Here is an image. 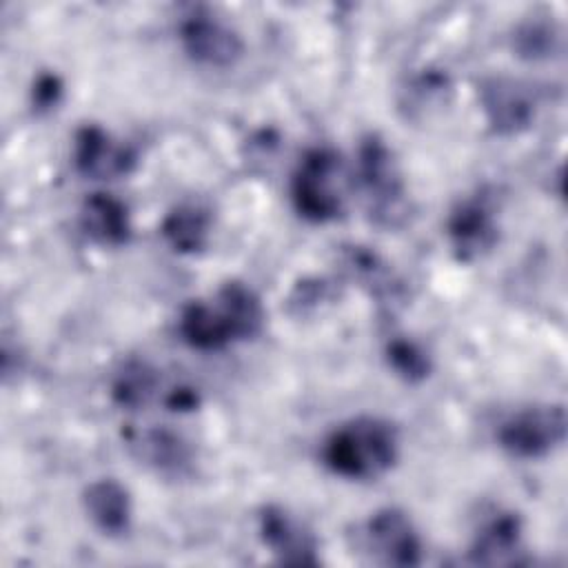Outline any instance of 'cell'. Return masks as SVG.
Masks as SVG:
<instances>
[{
    "instance_id": "obj_1",
    "label": "cell",
    "mask_w": 568,
    "mask_h": 568,
    "mask_svg": "<svg viewBox=\"0 0 568 568\" xmlns=\"http://www.w3.org/2000/svg\"><path fill=\"white\" fill-rule=\"evenodd\" d=\"M264 306L257 293L240 282H224L211 300H193L180 313V335L197 351H222L233 342L255 337L264 326Z\"/></svg>"
},
{
    "instance_id": "obj_2",
    "label": "cell",
    "mask_w": 568,
    "mask_h": 568,
    "mask_svg": "<svg viewBox=\"0 0 568 568\" xmlns=\"http://www.w3.org/2000/svg\"><path fill=\"white\" fill-rule=\"evenodd\" d=\"M399 457L395 424L375 415H359L339 424L322 446L324 466L351 481H373L386 475Z\"/></svg>"
},
{
    "instance_id": "obj_3",
    "label": "cell",
    "mask_w": 568,
    "mask_h": 568,
    "mask_svg": "<svg viewBox=\"0 0 568 568\" xmlns=\"http://www.w3.org/2000/svg\"><path fill=\"white\" fill-rule=\"evenodd\" d=\"M355 184L364 195L366 211L375 224L395 229L406 220V184L393 149L377 133H368L359 140Z\"/></svg>"
},
{
    "instance_id": "obj_4",
    "label": "cell",
    "mask_w": 568,
    "mask_h": 568,
    "mask_svg": "<svg viewBox=\"0 0 568 568\" xmlns=\"http://www.w3.org/2000/svg\"><path fill=\"white\" fill-rule=\"evenodd\" d=\"M344 164L328 146L308 149L291 178L295 211L315 224L337 220L344 213Z\"/></svg>"
},
{
    "instance_id": "obj_5",
    "label": "cell",
    "mask_w": 568,
    "mask_h": 568,
    "mask_svg": "<svg viewBox=\"0 0 568 568\" xmlns=\"http://www.w3.org/2000/svg\"><path fill=\"white\" fill-rule=\"evenodd\" d=\"M564 439V404H535L519 408L497 428V444L517 459H541L559 448Z\"/></svg>"
},
{
    "instance_id": "obj_6",
    "label": "cell",
    "mask_w": 568,
    "mask_h": 568,
    "mask_svg": "<svg viewBox=\"0 0 568 568\" xmlns=\"http://www.w3.org/2000/svg\"><path fill=\"white\" fill-rule=\"evenodd\" d=\"M178 38L184 53L204 67L226 69L244 55L242 36L209 7H191L178 24Z\"/></svg>"
},
{
    "instance_id": "obj_7",
    "label": "cell",
    "mask_w": 568,
    "mask_h": 568,
    "mask_svg": "<svg viewBox=\"0 0 568 568\" xmlns=\"http://www.w3.org/2000/svg\"><path fill=\"white\" fill-rule=\"evenodd\" d=\"M446 235L459 262L486 257L499 242V222L488 195L477 193L459 200L446 220Z\"/></svg>"
},
{
    "instance_id": "obj_8",
    "label": "cell",
    "mask_w": 568,
    "mask_h": 568,
    "mask_svg": "<svg viewBox=\"0 0 568 568\" xmlns=\"http://www.w3.org/2000/svg\"><path fill=\"white\" fill-rule=\"evenodd\" d=\"M364 548L384 566H417L422 539L413 519L399 508L375 510L364 526Z\"/></svg>"
},
{
    "instance_id": "obj_9",
    "label": "cell",
    "mask_w": 568,
    "mask_h": 568,
    "mask_svg": "<svg viewBox=\"0 0 568 568\" xmlns=\"http://www.w3.org/2000/svg\"><path fill=\"white\" fill-rule=\"evenodd\" d=\"M73 164L89 180H115L135 169L138 153L100 124H84L73 135Z\"/></svg>"
},
{
    "instance_id": "obj_10",
    "label": "cell",
    "mask_w": 568,
    "mask_h": 568,
    "mask_svg": "<svg viewBox=\"0 0 568 568\" xmlns=\"http://www.w3.org/2000/svg\"><path fill=\"white\" fill-rule=\"evenodd\" d=\"M479 104L490 124L499 135H515L526 131L535 120V91L515 78L495 75L479 84Z\"/></svg>"
},
{
    "instance_id": "obj_11",
    "label": "cell",
    "mask_w": 568,
    "mask_h": 568,
    "mask_svg": "<svg viewBox=\"0 0 568 568\" xmlns=\"http://www.w3.org/2000/svg\"><path fill=\"white\" fill-rule=\"evenodd\" d=\"M257 530L264 546L282 561L293 566H315L317 537L313 530L293 517L284 506L268 504L260 510Z\"/></svg>"
},
{
    "instance_id": "obj_12",
    "label": "cell",
    "mask_w": 568,
    "mask_h": 568,
    "mask_svg": "<svg viewBox=\"0 0 568 568\" xmlns=\"http://www.w3.org/2000/svg\"><path fill=\"white\" fill-rule=\"evenodd\" d=\"M521 552V519L510 510L493 513L475 532L468 548L473 564L481 566H506L519 564Z\"/></svg>"
},
{
    "instance_id": "obj_13",
    "label": "cell",
    "mask_w": 568,
    "mask_h": 568,
    "mask_svg": "<svg viewBox=\"0 0 568 568\" xmlns=\"http://www.w3.org/2000/svg\"><path fill=\"white\" fill-rule=\"evenodd\" d=\"M129 446L153 470L162 475H184L193 462L189 442L166 426H151L129 433Z\"/></svg>"
},
{
    "instance_id": "obj_14",
    "label": "cell",
    "mask_w": 568,
    "mask_h": 568,
    "mask_svg": "<svg viewBox=\"0 0 568 568\" xmlns=\"http://www.w3.org/2000/svg\"><path fill=\"white\" fill-rule=\"evenodd\" d=\"M80 226L100 246L118 248L131 240V215L126 204L111 193H91L80 206Z\"/></svg>"
},
{
    "instance_id": "obj_15",
    "label": "cell",
    "mask_w": 568,
    "mask_h": 568,
    "mask_svg": "<svg viewBox=\"0 0 568 568\" xmlns=\"http://www.w3.org/2000/svg\"><path fill=\"white\" fill-rule=\"evenodd\" d=\"M82 506L95 528L109 537H120L131 526V495L113 477L91 481L82 493Z\"/></svg>"
},
{
    "instance_id": "obj_16",
    "label": "cell",
    "mask_w": 568,
    "mask_h": 568,
    "mask_svg": "<svg viewBox=\"0 0 568 568\" xmlns=\"http://www.w3.org/2000/svg\"><path fill=\"white\" fill-rule=\"evenodd\" d=\"M160 233L175 253H184V255L200 253L209 242L211 215L200 204H193V202L178 204L162 217Z\"/></svg>"
},
{
    "instance_id": "obj_17",
    "label": "cell",
    "mask_w": 568,
    "mask_h": 568,
    "mask_svg": "<svg viewBox=\"0 0 568 568\" xmlns=\"http://www.w3.org/2000/svg\"><path fill=\"white\" fill-rule=\"evenodd\" d=\"M346 273L359 282L377 302H395L402 293L399 280L393 268L375 253L364 246H346L342 253Z\"/></svg>"
},
{
    "instance_id": "obj_18",
    "label": "cell",
    "mask_w": 568,
    "mask_h": 568,
    "mask_svg": "<svg viewBox=\"0 0 568 568\" xmlns=\"http://www.w3.org/2000/svg\"><path fill=\"white\" fill-rule=\"evenodd\" d=\"M160 388L158 371L144 359H126L120 364L111 379V397L115 404L129 410L146 406Z\"/></svg>"
},
{
    "instance_id": "obj_19",
    "label": "cell",
    "mask_w": 568,
    "mask_h": 568,
    "mask_svg": "<svg viewBox=\"0 0 568 568\" xmlns=\"http://www.w3.org/2000/svg\"><path fill=\"white\" fill-rule=\"evenodd\" d=\"M548 16H532L524 20L513 33V49L519 58L526 60H546L564 49L561 29L546 20Z\"/></svg>"
},
{
    "instance_id": "obj_20",
    "label": "cell",
    "mask_w": 568,
    "mask_h": 568,
    "mask_svg": "<svg viewBox=\"0 0 568 568\" xmlns=\"http://www.w3.org/2000/svg\"><path fill=\"white\" fill-rule=\"evenodd\" d=\"M386 359L388 366L406 382L417 384L424 382L430 371H433V362L430 355L413 339L408 337H393L386 344Z\"/></svg>"
},
{
    "instance_id": "obj_21",
    "label": "cell",
    "mask_w": 568,
    "mask_h": 568,
    "mask_svg": "<svg viewBox=\"0 0 568 568\" xmlns=\"http://www.w3.org/2000/svg\"><path fill=\"white\" fill-rule=\"evenodd\" d=\"M33 106L38 111H49L60 102L62 95V82L55 73H40L33 82Z\"/></svg>"
},
{
    "instance_id": "obj_22",
    "label": "cell",
    "mask_w": 568,
    "mask_h": 568,
    "mask_svg": "<svg viewBox=\"0 0 568 568\" xmlns=\"http://www.w3.org/2000/svg\"><path fill=\"white\" fill-rule=\"evenodd\" d=\"M200 404V397L193 388L189 386H173L164 393V406L175 410V413H184V410H195V406Z\"/></svg>"
}]
</instances>
